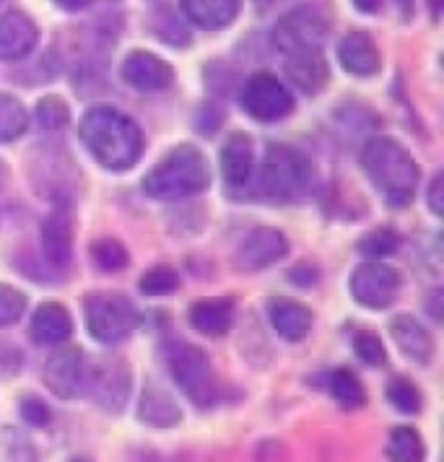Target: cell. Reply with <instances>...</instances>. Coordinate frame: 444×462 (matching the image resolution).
Returning a JSON list of instances; mask_svg holds the SVG:
<instances>
[{"mask_svg":"<svg viewBox=\"0 0 444 462\" xmlns=\"http://www.w3.org/2000/svg\"><path fill=\"white\" fill-rule=\"evenodd\" d=\"M354 5L359 8L361 14H377L382 5V0H354Z\"/></svg>","mask_w":444,"mask_h":462,"instance_id":"60d3db41","label":"cell"},{"mask_svg":"<svg viewBox=\"0 0 444 462\" xmlns=\"http://www.w3.org/2000/svg\"><path fill=\"white\" fill-rule=\"evenodd\" d=\"M398 8H401V16L405 22H411L413 19V14H416V0H398Z\"/></svg>","mask_w":444,"mask_h":462,"instance_id":"b9f144b4","label":"cell"},{"mask_svg":"<svg viewBox=\"0 0 444 462\" xmlns=\"http://www.w3.org/2000/svg\"><path fill=\"white\" fill-rule=\"evenodd\" d=\"M26 312V296L14 286L0 283V328L19 322Z\"/></svg>","mask_w":444,"mask_h":462,"instance_id":"d6a6232c","label":"cell"},{"mask_svg":"<svg viewBox=\"0 0 444 462\" xmlns=\"http://www.w3.org/2000/svg\"><path fill=\"white\" fill-rule=\"evenodd\" d=\"M310 159L289 143H271L260 171V195L271 203L286 206L299 200L310 188Z\"/></svg>","mask_w":444,"mask_h":462,"instance_id":"277c9868","label":"cell"},{"mask_svg":"<svg viewBox=\"0 0 444 462\" xmlns=\"http://www.w3.org/2000/svg\"><path fill=\"white\" fill-rule=\"evenodd\" d=\"M401 247V234L395 229H375L369 231L366 236H361L359 253L372 257V260H382V257H390V254L398 253Z\"/></svg>","mask_w":444,"mask_h":462,"instance_id":"f546056e","label":"cell"},{"mask_svg":"<svg viewBox=\"0 0 444 462\" xmlns=\"http://www.w3.org/2000/svg\"><path fill=\"white\" fill-rule=\"evenodd\" d=\"M387 457L395 462H421L426 457L421 434L413 426H398L387 437Z\"/></svg>","mask_w":444,"mask_h":462,"instance_id":"484cf974","label":"cell"},{"mask_svg":"<svg viewBox=\"0 0 444 462\" xmlns=\"http://www.w3.org/2000/svg\"><path fill=\"white\" fill-rule=\"evenodd\" d=\"M138 419L153 429H171L182 420V408L171 398L170 390L156 382H148L138 400Z\"/></svg>","mask_w":444,"mask_h":462,"instance_id":"ffe728a7","label":"cell"},{"mask_svg":"<svg viewBox=\"0 0 444 462\" xmlns=\"http://www.w3.org/2000/svg\"><path fill=\"white\" fill-rule=\"evenodd\" d=\"M153 32L162 37V42L171 44V47H185V44L190 42V34H188V29L177 22V16H174V14H170V11L153 19Z\"/></svg>","mask_w":444,"mask_h":462,"instance_id":"836d02e7","label":"cell"},{"mask_svg":"<svg viewBox=\"0 0 444 462\" xmlns=\"http://www.w3.org/2000/svg\"><path fill=\"white\" fill-rule=\"evenodd\" d=\"M84 393L106 413H123L133 393V377L125 358L106 356L88 364Z\"/></svg>","mask_w":444,"mask_h":462,"instance_id":"52a82bcc","label":"cell"},{"mask_svg":"<svg viewBox=\"0 0 444 462\" xmlns=\"http://www.w3.org/2000/svg\"><path fill=\"white\" fill-rule=\"evenodd\" d=\"M40 40V29L29 16L11 11L0 19V63L23 60Z\"/></svg>","mask_w":444,"mask_h":462,"instance_id":"e0dca14e","label":"cell"},{"mask_svg":"<svg viewBox=\"0 0 444 462\" xmlns=\"http://www.w3.org/2000/svg\"><path fill=\"white\" fill-rule=\"evenodd\" d=\"M275 3H278V0H254V5H257V8H260L263 14H265V11H271Z\"/></svg>","mask_w":444,"mask_h":462,"instance_id":"7bdbcfd3","label":"cell"},{"mask_svg":"<svg viewBox=\"0 0 444 462\" xmlns=\"http://www.w3.org/2000/svg\"><path fill=\"white\" fill-rule=\"evenodd\" d=\"M79 138L91 159L109 171L135 167L146 151L141 125L115 106H91L81 117Z\"/></svg>","mask_w":444,"mask_h":462,"instance_id":"6da1fadb","label":"cell"},{"mask_svg":"<svg viewBox=\"0 0 444 462\" xmlns=\"http://www.w3.org/2000/svg\"><path fill=\"white\" fill-rule=\"evenodd\" d=\"M325 384H328V393L333 395V400L346 411H356L366 402L364 384L351 369H333L325 379Z\"/></svg>","mask_w":444,"mask_h":462,"instance_id":"d4e9b609","label":"cell"},{"mask_svg":"<svg viewBox=\"0 0 444 462\" xmlns=\"http://www.w3.org/2000/svg\"><path fill=\"white\" fill-rule=\"evenodd\" d=\"M37 123L42 130H60L70 123V109L60 97H44L37 105Z\"/></svg>","mask_w":444,"mask_h":462,"instance_id":"1f68e13d","label":"cell"},{"mask_svg":"<svg viewBox=\"0 0 444 462\" xmlns=\"http://www.w3.org/2000/svg\"><path fill=\"white\" fill-rule=\"evenodd\" d=\"M254 164L253 138L247 133H234L221 148V180L229 192H242L250 185Z\"/></svg>","mask_w":444,"mask_h":462,"instance_id":"2e32d148","label":"cell"},{"mask_svg":"<svg viewBox=\"0 0 444 462\" xmlns=\"http://www.w3.org/2000/svg\"><path fill=\"white\" fill-rule=\"evenodd\" d=\"M286 76L289 81L307 97H315L319 94L328 81H330V68L328 60L322 55L319 47H310V50H296L286 55Z\"/></svg>","mask_w":444,"mask_h":462,"instance_id":"4fadbf2b","label":"cell"},{"mask_svg":"<svg viewBox=\"0 0 444 462\" xmlns=\"http://www.w3.org/2000/svg\"><path fill=\"white\" fill-rule=\"evenodd\" d=\"M190 325L208 337H221L232 330L234 301L232 299H200L190 307Z\"/></svg>","mask_w":444,"mask_h":462,"instance_id":"603a6c76","label":"cell"},{"mask_svg":"<svg viewBox=\"0 0 444 462\" xmlns=\"http://www.w3.org/2000/svg\"><path fill=\"white\" fill-rule=\"evenodd\" d=\"M86 361L81 348H65L44 364V384L50 387L52 395L70 400L84 393L86 384Z\"/></svg>","mask_w":444,"mask_h":462,"instance_id":"7c38bea8","label":"cell"},{"mask_svg":"<svg viewBox=\"0 0 444 462\" xmlns=\"http://www.w3.org/2000/svg\"><path fill=\"white\" fill-rule=\"evenodd\" d=\"M164 361L177 387L188 393L192 402L208 408L216 400V393H213L211 358L206 356V351L188 340H170L164 346Z\"/></svg>","mask_w":444,"mask_h":462,"instance_id":"8992f818","label":"cell"},{"mask_svg":"<svg viewBox=\"0 0 444 462\" xmlns=\"http://www.w3.org/2000/svg\"><path fill=\"white\" fill-rule=\"evenodd\" d=\"M390 336L405 356L416 364H429L434 358V337L416 317L398 315L390 322Z\"/></svg>","mask_w":444,"mask_h":462,"instance_id":"44dd1931","label":"cell"},{"mask_svg":"<svg viewBox=\"0 0 444 462\" xmlns=\"http://www.w3.org/2000/svg\"><path fill=\"white\" fill-rule=\"evenodd\" d=\"M211 185V164L200 148L182 143L143 177V192L153 200H180Z\"/></svg>","mask_w":444,"mask_h":462,"instance_id":"3957f363","label":"cell"},{"mask_svg":"<svg viewBox=\"0 0 444 462\" xmlns=\"http://www.w3.org/2000/svg\"><path fill=\"white\" fill-rule=\"evenodd\" d=\"M242 0H182V11L195 26L206 32L227 29L239 16Z\"/></svg>","mask_w":444,"mask_h":462,"instance_id":"cb8c5ba5","label":"cell"},{"mask_svg":"<svg viewBox=\"0 0 444 462\" xmlns=\"http://www.w3.org/2000/svg\"><path fill=\"white\" fill-rule=\"evenodd\" d=\"M318 268L315 265H299V268H294L291 273H289V281L291 283H296V286H301V289H312L315 283H318Z\"/></svg>","mask_w":444,"mask_h":462,"instance_id":"74e56055","label":"cell"},{"mask_svg":"<svg viewBox=\"0 0 444 462\" xmlns=\"http://www.w3.org/2000/svg\"><path fill=\"white\" fill-rule=\"evenodd\" d=\"M138 289L146 296H170L180 289V275L170 265H156L148 273H143Z\"/></svg>","mask_w":444,"mask_h":462,"instance_id":"4dcf8cb0","label":"cell"},{"mask_svg":"<svg viewBox=\"0 0 444 462\" xmlns=\"http://www.w3.org/2000/svg\"><path fill=\"white\" fill-rule=\"evenodd\" d=\"M44 257L52 268L65 271L73 257V216L68 206H55L42 224Z\"/></svg>","mask_w":444,"mask_h":462,"instance_id":"9a60e30c","label":"cell"},{"mask_svg":"<svg viewBox=\"0 0 444 462\" xmlns=\"http://www.w3.org/2000/svg\"><path fill=\"white\" fill-rule=\"evenodd\" d=\"M91 260L102 273H120L123 268H127L130 254L117 239H99L91 245Z\"/></svg>","mask_w":444,"mask_h":462,"instance_id":"83f0119b","label":"cell"},{"mask_svg":"<svg viewBox=\"0 0 444 462\" xmlns=\"http://www.w3.org/2000/svg\"><path fill=\"white\" fill-rule=\"evenodd\" d=\"M387 400L393 402L395 411L408 413V416H416L421 411V393H419V387L411 379L405 377L390 379V384H387Z\"/></svg>","mask_w":444,"mask_h":462,"instance_id":"f1b7e54d","label":"cell"},{"mask_svg":"<svg viewBox=\"0 0 444 462\" xmlns=\"http://www.w3.org/2000/svg\"><path fill=\"white\" fill-rule=\"evenodd\" d=\"M19 411H22V419L29 423V426H37V429H42L50 423L52 419V411L47 408V402L42 398H37V395H23L19 400Z\"/></svg>","mask_w":444,"mask_h":462,"instance_id":"d590c367","label":"cell"},{"mask_svg":"<svg viewBox=\"0 0 444 462\" xmlns=\"http://www.w3.org/2000/svg\"><path fill=\"white\" fill-rule=\"evenodd\" d=\"M348 289L354 301L366 307V310H387L395 304V299L401 294V273L384 263H364L359 265L351 281Z\"/></svg>","mask_w":444,"mask_h":462,"instance_id":"9c48e42d","label":"cell"},{"mask_svg":"<svg viewBox=\"0 0 444 462\" xmlns=\"http://www.w3.org/2000/svg\"><path fill=\"white\" fill-rule=\"evenodd\" d=\"M431 3H434V16H439V3L442 0H431Z\"/></svg>","mask_w":444,"mask_h":462,"instance_id":"ee69618b","label":"cell"},{"mask_svg":"<svg viewBox=\"0 0 444 462\" xmlns=\"http://www.w3.org/2000/svg\"><path fill=\"white\" fill-rule=\"evenodd\" d=\"M361 169L390 208H408L421 171L411 151L390 135H375L361 148Z\"/></svg>","mask_w":444,"mask_h":462,"instance_id":"7a4b0ae2","label":"cell"},{"mask_svg":"<svg viewBox=\"0 0 444 462\" xmlns=\"http://www.w3.org/2000/svg\"><path fill=\"white\" fill-rule=\"evenodd\" d=\"M26 130H29V112L16 97L0 94V143L19 141Z\"/></svg>","mask_w":444,"mask_h":462,"instance_id":"4316f807","label":"cell"},{"mask_svg":"<svg viewBox=\"0 0 444 462\" xmlns=\"http://www.w3.org/2000/svg\"><path fill=\"white\" fill-rule=\"evenodd\" d=\"M73 336V319L60 301H44L32 317V337L40 346H60Z\"/></svg>","mask_w":444,"mask_h":462,"instance_id":"7402d4cb","label":"cell"},{"mask_svg":"<svg viewBox=\"0 0 444 462\" xmlns=\"http://www.w3.org/2000/svg\"><path fill=\"white\" fill-rule=\"evenodd\" d=\"M354 351L369 366H382L387 361V351H384L382 340L375 333H359L354 337Z\"/></svg>","mask_w":444,"mask_h":462,"instance_id":"e575fe53","label":"cell"},{"mask_svg":"<svg viewBox=\"0 0 444 462\" xmlns=\"http://www.w3.org/2000/svg\"><path fill=\"white\" fill-rule=\"evenodd\" d=\"M63 11H84L94 0H55Z\"/></svg>","mask_w":444,"mask_h":462,"instance_id":"ab89813d","label":"cell"},{"mask_svg":"<svg viewBox=\"0 0 444 462\" xmlns=\"http://www.w3.org/2000/svg\"><path fill=\"white\" fill-rule=\"evenodd\" d=\"M286 254H289V239L281 231L271 226H257L239 242L234 265L242 273H254V271H265L268 265L283 260Z\"/></svg>","mask_w":444,"mask_h":462,"instance_id":"8fae6325","label":"cell"},{"mask_svg":"<svg viewBox=\"0 0 444 462\" xmlns=\"http://www.w3.org/2000/svg\"><path fill=\"white\" fill-rule=\"evenodd\" d=\"M242 106L257 123H278L294 112V97L286 86L271 73H254L242 88Z\"/></svg>","mask_w":444,"mask_h":462,"instance_id":"ba28073f","label":"cell"},{"mask_svg":"<svg viewBox=\"0 0 444 462\" xmlns=\"http://www.w3.org/2000/svg\"><path fill=\"white\" fill-rule=\"evenodd\" d=\"M328 19L319 14L318 8H296L294 14L283 16L281 22L273 26V44L283 52H296V50H310V47H319L322 37L328 34Z\"/></svg>","mask_w":444,"mask_h":462,"instance_id":"30bf717a","label":"cell"},{"mask_svg":"<svg viewBox=\"0 0 444 462\" xmlns=\"http://www.w3.org/2000/svg\"><path fill=\"white\" fill-rule=\"evenodd\" d=\"M86 330L105 346L123 343L141 325L135 304L123 294H91L84 301Z\"/></svg>","mask_w":444,"mask_h":462,"instance_id":"5b68a950","label":"cell"},{"mask_svg":"<svg viewBox=\"0 0 444 462\" xmlns=\"http://www.w3.org/2000/svg\"><path fill=\"white\" fill-rule=\"evenodd\" d=\"M442 189H444V174L439 171V174L431 180V185H429V206H431V213H434V216H442L444 213Z\"/></svg>","mask_w":444,"mask_h":462,"instance_id":"f35d334b","label":"cell"},{"mask_svg":"<svg viewBox=\"0 0 444 462\" xmlns=\"http://www.w3.org/2000/svg\"><path fill=\"white\" fill-rule=\"evenodd\" d=\"M221 120H224V112H221L216 105H208L198 112V117H195V127H198L200 133H206V135H208V133H213V130H218Z\"/></svg>","mask_w":444,"mask_h":462,"instance_id":"8d00e7d4","label":"cell"},{"mask_svg":"<svg viewBox=\"0 0 444 462\" xmlns=\"http://www.w3.org/2000/svg\"><path fill=\"white\" fill-rule=\"evenodd\" d=\"M123 79L141 91H164L174 81V70L164 58L146 50H135L123 63Z\"/></svg>","mask_w":444,"mask_h":462,"instance_id":"5bb4252c","label":"cell"},{"mask_svg":"<svg viewBox=\"0 0 444 462\" xmlns=\"http://www.w3.org/2000/svg\"><path fill=\"white\" fill-rule=\"evenodd\" d=\"M268 317H271V325L278 336L289 343H299L310 336L312 330V312L307 304H299L294 299H286V296H278L268 301Z\"/></svg>","mask_w":444,"mask_h":462,"instance_id":"d6986e66","label":"cell"},{"mask_svg":"<svg viewBox=\"0 0 444 462\" xmlns=\"http://www.w3.org/2000/svg\"><path fill=\"white\" fill-rule=\"evenodd\" d=\"M338 60L340 68L356 79H369V76L380 73L382 68L377 44L366 32H351L340 40Z\"/></svg>","mask_w":444,"mask_h":462,"instance_id":"ac0fdd59","label":"cell"}]
</instances>
